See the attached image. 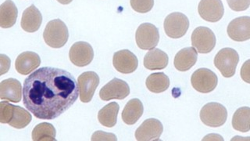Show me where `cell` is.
<instances>
[{"label": "cell", "instance_id": "cell-24", "mask_svg": "<svg viewBox=\"0 0 250 141\" xmlns=\"http://www.w3.org/2000/svg\"><path fill=\"white\" fill-rule=\"evenodd\" d=\"M146 85L150 92L160 94L169 88L170 79L164 73H153L146 78Z\"/></svg>", "mask_w": 250, "mask_h": 141}, {"label": "cell", "instance_id": "cell-23", "mask_svg": "<svg viewBox=\"0 0 250 141\" xmlns=\"http://www.w3.org/2000/svg\"><path fill=\"white\" fill-rule=\"evenodd\" d=\"M120 107L116 102L109 103L102 108L98 114V119L105 127L111 128L117 124V115Z\"/></svg>", "mask_w": 250, "mask_h": 141}, {"label": "cell", "instance_id": "cell-32", "mask_svg": "<svg viewBox=\"0 0 250 141\" xmlns=\"http://www.w3.org/2000/svg\"><path fill=\"white\" fill-rule=\"evenodd\" d=\"M92 141H117V137L112 133L97 131L92 135Z\"/></svg>", "mask_w": 250, "mask_h": 141}, {"label": "cell", "instance_id": "cell-14", "mask_svg": "<svg viewBox=\"0 0 250 141\" xmlns=\"http://www.w3.org/2000/svg\"><path fill=\"white\" fill-rule=\"evenodd\" d=\"M113 64L117 71L122 74H131L138 69L139 61L131 51L123 49L114 53Z\"/></svg>", "mask_w": 250, "mask_h": 141}, {"label": "cell", "instance_id": "cell-33", "mask_svg": "<svg viewBox=\"0 0 250 141\" xmlns=\"http://www.w3.org/2000/svg\"><path fill=\"white\" fill-rule=\"evenodd\" d=\"M249 63L250 61H247L245 65H243L242 68V78L243 80L246 81V82L250 83V79H249V75H250V72H249Z\"/></svg>", "mask_w": 250, "mask_h": 141}, {"label": "cell", "instance_id": "cell-7", "mask_svg": "<svg viewBox=\"0 0 250 141\" xmlns=\"http://www.w3.org/2000/svg\"><path fill=\"white\" fill-rule=\"evenodd\" d=\"M135 40L140 49L144 50L154 49L160 41L158 28L150 23L142 24L137 29Z\"/></svg>", "mask_w": 250, "mask_h": 141}, {"label": "cell", "instance_id": "cell-34", "mask_svg": "<svg viewBox=\"0 0 250 141\" xmlns=\"http://www.w3.org/2000/svg\"><path fill=\"white\" fill-rule=\"evenodd\" d=\"M57 1H58L60 3L66 5V4H69L72 2L73 0H57Z\"/></svg>", "mask_w": 250, "mask_h": 141}, {"label": "cell", "instance_id": "cell-19", "mask_svg": "<svg viewBox=\"0 0 250 141\" xmlns=\"http://www.w3.org/2000/svg\"><path fill=\"white\" fill-rule=\"evenodd\" d=\"M198 53L193 47H187L180 50L174 57V65L177 70L186 71L195 65L197 61Z\"/></svg>", "mask_w": 250, "mask_h": 141}, {"label": "cell", "instance_id": "cell-16", "mask_svg": "<svg viewBox=\"0 0 250 141\" xmlns=\"http://www.w3.org/2000/svg\"><path fill=\"white\" fill-rule=\"evenodd\" d=\"M22 86L15 78H10L0 82V99L18 103L21 100Z\"/></svg>", "mask_w": 250, "mask_h": 141}, {"label": "cell", "instance_id": "cell-31", "mask_svg": "<svg viewBox=\"0 0 250 141\" xmlns=\"http://www.w3.org/2000/svg\"><path fill=\"white\" fill-rule=\"evenodd\" d=\"M11 65L10 57L5 54H0V76L9 71Z\"/></svg>", "mask_w": 250, "mask_h": 141}, {"label": "cell", "instance_id": "cell-4", "mask_svg": "<svg viewBox=\"0 0 250 141\" xmlns=\"http://www.w3.org/2000/svg\"><path fill=\"white\" fill-rule=\"evenodd\" d=\"M200 119L209 127H220L226 122L228 112L225 107L219 103H209L202 108Z\"/></svg>", "mask_w": 250, "mask_h": 141}, {"label": "cell", "instance_id": "cell-6", "mask_svg": "<svg viewBox=\"0 0 250 141\" xmlns=\"http://www.w3.org/2000/svg\"><path fill=\"white\" fill-rule=\"evenodd\" d=\"M191 45L199 53H209L216 46V36L209 27H198L191 34Z\"/></svg>", "mask_w": 250, "mask_h": 141}, {"label": "cell", "instance_id": "cell-28", "mask_svg": "<svg viewBox=\"0 0 250 141\" xmlns=\"http://www.w3.org/2000/svg\"><path fill=\"white\" fill-rule=\"evenodd\" d=\"M14 106L8 101L0 102V122L9 123L14 116Z\"/></svg>", "mask_w": 250, "mask_h": 141}, {"label": "cell", "instance_id": "cell-9", "mask_svg": "<svg viewBox=\"0 0 250 141\" xmlns=\"http://www.w3.org/2000/svg\"><path fill=\"white\" fill-rule=\"evenodd\" d=\"M100 84V77L94 71L82 73L78 78L81 101L88 103L92 100L96 88Z\"/></svg>", "mask_w": 250, "mask_h": 141}, {"label": "cell", "instance_id": "cell-1", "mask_svg": "<svg viewBox=\"0 0 250 141\" xmlns=\"http://www.w3.org/2000/svg\"><path fill=\"white\" fill-rule=\"evenodd\" d=\"M23 102L39 119L52 120L64 113L79 95L77 81L66 70L44 67L23 82Z\"/></svg>", "mask_w": 250, "mask_h": 141}, {"label": "cell", "instance_id": "cell-30", "mask_svg": "<svg viewBox=\"0 0 250 141\" xmlns=\"http://www.w3.org/2000/svg\"><path fill=\"white\" fill-rule=\"evenodd\" d=\"M229 7L234 11H244L250 7V0H227Z\"/></svg>", "mask_w": 250, "mask_h": 141}, {"label": "cell", "instance_id": "cell-11", "mask_svg": "<svg viewBox=\"0 0 250 141\" xmlns=\"http://www.w3.org/2000/svg\"><path fill=\"white\" fill-rule=\"evenodd\" d=\"M69 57L70 61L76 66H87L93 60V49L89 43L78 42L74 43L70 48Z\"/></svg>", "mask_w": 250, "mask_h": 141}, {"label": "cell", "instance_id": "cell-8", "mask_svg": "<svg viewBox=\"0 0 250 141\" xmlns=\"http://www.w3.org/2000/svg\"><path fill=\"white\" fill-rule=\"evenodd\" d=\"M191 83L198 92L209 94L217 87L218 78L217 74L209 69H199L191 75Z\"/></svg>", "mask_w": 250, "mask_h": 141}, {"label": "cell", "instance_id": "cell-12", "mask_svg": "<svg viewBox=\"0 0 250 141\" xmlns=\"http://www.w3.org/2000/svg\"><path fill=\"white\" fill-rule=\"evenodd\" d=\"M164 132L162 123L156 118H148L137 129L135 138L139 141H159Z\"/></svg>", "mask_w": 250, "mask_h": 141}, {"label": "cell", "instance_id": "cell-15", "mask_svg": "<svg viewBox=\"0 0 250 141\" xmlns=\"http://www.w3.org/2000/svg\"><path fill=\"white\" fill-rule=\"evenodd\" d=\"M228 35L236 42H244L250 39V18L248 16L233 20L228 26Z\"/></svg>", "mask_w": 250, "mask_h": 141}, {"label": "cell", "instance_id": "cell-5", "mask_svg": "<svg viewBox=\"0 0 250 141\" xmlns=\"http://www.w3.org/2000/svg\"><path fill=\"white\" fill-rule=\"evenodd\" d=\"M164 27L168 37L179 39L183 37L187 32L189 27V20L182 13L175 12L165 18Z\"/></svg>", "mask_w": 250, "mask_h": 141}, {"label": "cell", "instance_id": "cell-13", "mask_svg": "<svg viewBox=\"0 0 250 141\" xmlns=\"http://www.w3.org/2000/svg\"><path fill=\"white\" fill-rule=\"evenodd\" d=\"M198 12L203 20L209 22H217L223 18L225 8L221 0H201Z\"/></svg>", "mask_w": 250, "mask_h": 141}, {"label": "cell", "instance_id": "cell-17", "mask_svg": "<svg viewBox=\"0 0 250 141\" xmlns=\"http://www.w3.org/2000/svg\"><path fill=\"white\" fill-rule=\"evenodd\" d=\"M41 59L37 53L27 51L21 53L16 60L15 68L18 73L27 75L39 68Z\"/></svg>", "mask_w": 250, "mask_h": 141}, {"label": "cell", "instance_id": "cell-3", "mask_svg": "<svg viewBox=\"0 0 250 141\" xmlns=\"http://www.w3.org/2000/svg\"><path fill=\"white\" fill-rule=\"evenodd\" d=\"M239 56L234 49L224 48L215 56L214 65L225 78L234 76Z\"/></svg>", "mask_w": 250, "mask_h": 141}, {"label": "cell", "instance_id": "cell-21", "mask_svg": "<svg viewBox=\"0 0 250 141\" xmlns=\"http://www.w3.org/2000/svg\"><path fill=\"white\" fill-rule=\"evenodd\" d=\"M144 112L143 104L139 99L129 100L122 112V119L127 125H131L136 123L143 116Z\"/></svg>", "mask_w": 250, "mask_h": 141}, {"label": "cell", "instance_id": "cell-18", "mask_svg": "<svg viewBox=\"0 0 250 141\" xmlns=\"http://www.w3.org/2000/svg\"><path fill=\"white\" fill-rule=\"evenodd\" d=\"M42 22V16L41 13L35 7V5H31L23 11L22 15L21 25L22 28L27 32H35L41 27Z\"/></svg>", "mask_w": 250, "mask_h": 141}, {"label": "cell", "instance_id": "cell-10", "mask_svg": "<svg viewBox=\"0 0 250 141\" xmlns=\"http://www.w3.org/2000/svg\"><path fill=\"white\" fill-rule=\"evenodd\" d=\"M130 94V88L127 82L114 78L100 90V97L104 101L124 100Z\"/></svg>", "mask_w": 250, "mask_h": 141}, {"label": "cell", "instance_id": "cell-29", "mask_svg": "<svg viewBox=\"0 0 250 141\" xmlns=\"http://www.w3.org/2000/svg\"><path fill=\"white\" fill-rule=\"evenodd\" d=\"M131 7L140 14H146L152 10L154 6V0H130Z\"/></svg>", "mask_w": 250, "mask_h": 141}, {"label": "cell", "instance_id": "cell-2", "mask_svg": "<svg viewBox=\"0 0 250 141\" xmlns=\"http://www.w3.org/2000/svg\"><path fill=\"white\" fill-rule=\"evenodd\" d=\"M43 38L49 47L61 48L68 40V28L61 20H53L47 24L43 32Z\"/></svg>", "mask_w": 250, "mask_h": 141}, {"label": "cell", "instance_id": "cell-27", "mask_svg": "<svg viewBox=\"0 0 250 141\" xmlns=\"http://www.w3.org/2000/svg\"><path fill=\"white\" fill-rule=\"evenodd\" d=\"M31 119V115L27 110L20 106H14V116L8 124L16 129H23L29 125Z\"/></svg>", "mask_w": 250, "mask_h": 141}, {"label": "cell", "instance_id": "cell-22", "mask_svg": "<svg viewBox=\"0 0 250 141\" xmlns=\"http://www.w3.org/2000/svg\"><path fill=\"white\" fill-rule=\"evenodd\" d=\"M18 10L12 0H6L0 6V27L9 28L15 24L18 19Z\"/></svg>", "mask_w": 250, "mask_h": 141}, {"label": "cell", "instance_id": "cell-26", "mask_svg": "<svg viewBox=\"0 0 250 141\" xmlns=\"http://www.w3.org/2000/svg\"><path fill=\"white\" fill-rule=\"evenodd\" d=\"M32 140L35 141H56V129L47 122H42L35 126L32 131Z\"/></svg>", "mask_w": 250, "mask_h": 141}, {"label": "cell", "instance_id": "cell-20", "mask_svg": "<svg viewBox=\"0 0 250 141\" xmlns=\"http://www.w3.org/2000/svg\"><path fill=\"white\" fill-rule=\"evenodd\" d=\"M167 54L160 49H149L144 57V65L148 70H162L168 65Z\"/></svg>", "mask_w": 250, "mask_h": 141}, {"label": "cell", "instance_id": "cell-25", "mask_svg": "<svg viewBox=\"0 0 250 141\" xmlns=\"http://www.w3.org/2000/svg\"><path fill=\"white\" fill-rule=\"evenodd\" d=\"M232 126L235 130L247 133L250 129V108L242 107L237 110L232 118Z\"/></svg>", "mask_w": 250, "mask_h": 141}]
</instances>
